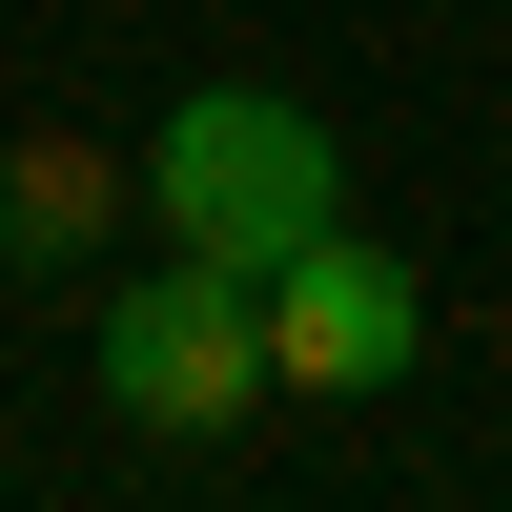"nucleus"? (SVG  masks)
<instances>
[{"label": "nucleus", "mask_w": 512, "mask_h": 512, "mask_svg": "<svg viewBox=\"0 0 512 512\" xmlns=\"http://www.w3.org/2000/svg\"><path fill=\"white\" fill-rule=\"evenodd\" d=\"M144 226L205 267H287L308 226H349V144H328L287 82H185L144 123Z\"/></svg>", "instance_id": "nucleus-1"}, {"label": "nucleus", "mask_w": 512, "mask_h": 512, "mask_svg": "<svg viewBox=\"0 0 512 512\" xmlns=\"http://www.w3.org/2000/svg\"><path fill=\"white\" fill-rule=\"evenodd\" d=\"M82 369H103L123 431H246V410L287 390V369H267V267H205V246L123 267L103 328H82Z\"/></svg>", "instance_id": "nucleus-2"}, {"label": "nucleus", "mask_w": 512, "mask_h": 512, "mask_svg": "<svg viewBox=\"0 0 512 512\" xmlns=\"http://www.w3.org/2000/svg\"><path fill=\"white\" fill-rule=\"evenodd\" d=\"M410 349H431V287H410L369 226H308L267 267V369H287V390L369 410V390H410Z\"/></svg>", "instance_id": "nucleus-3"}, {"label": "nucleus", "mask_w": 512, "mask_h": 512, "mask_svg": "<svg viewBox=\"0 0 512 512\" xmlns=\"http://www.w3.org/2000/svg\"><path fill=\"white\" fill-rule=\"evenodd\" d=\"M123 205H144V185H103L82 144H21V205H0V226H21V246H82V226H123Z\"/></svg>", "instance_id": "nucleus-4"}]
</instances>
